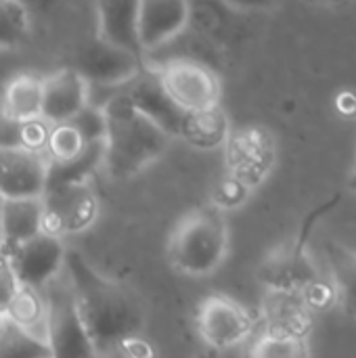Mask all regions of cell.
Segmentation results:
<instances>
[{
	"label": "cell",
	"mask_w": 356,
	"mask_h": 358,
	"mask_svg": "<svg viewBox=\"0 0 356 358\" xmlns=\"http://www.w3.org/2000/svg\"><path fill=\"white\" fill-rule=\"evenodd\" d=\"M65 271L97 357H107L120 338L143 331L145 310L130 287L99 273L80 252L69 248Z\"/></svg>",
	"instance_id": "6da1fadb"
},
{
	"label": "cell",
	"mask_w": 356,
	"mask_h": 358,
	"mask_svg": "<svg viewBox=\"0 0 356 358\" xmlns=\"http://www.w3.org/2000/svg\"><path fill=\"white\" fill-rule=\"evenodd\" d=\"M0 248H2V216H0Z\"/></svg>",
	"instance_id": "8d00e7d4"
},
{
	"label": "cell",
	"mask_w": 356,
	"mask_h": 358,
	"mask_svg": "<svg viewBox=\"0 0 356 358\" xmlns=\"http://www.w3.org/2000/svg\"><path fill=\"white\" fill-rule=\"evenodd\" d=\"M231 120L220 105L189 111L183 117L178 141L199 149V151H216L222 149L231 134Z\"/></svg>",
	"instance_id": "e0dca14e"
},
{
	"label": "cell",
	"mask_w": 356,
	"mask_h": 358,
	"mask_svg": "<svg viewBox=\"0 0 356 358\" xmlns=\"http://www.w3.org/2000/svg\"><path fill=\"white\" fill-rule=\"evenodd\" d=\"M105 159L103 172L113 180H130L153 166L172 145V136L141 113L126 88L115 92L105 105Z\"/></svg>",
	"instance_id": "7a4b0ae2"
},
{
	"label": "cell",
	"mask_w": 356,
	"mask_h": 358,
	"mask_svg": "<svg viewBox=\"0 0 356 358\" xmlns=\"http://www.w3.org/2000/svg\"><path fill=\"white\" fill-rule=\"evenodd\" d=\"M262 331L308 340L313 329V308L300 289L266 287L260 304Z\"/></svg>",
	"instance_id": "7c38bea8"
},
{
	"label": "cell",
	"mask_w": 356,
	"mask_h": 358,
	"mask_svg": "<svg viewBox=\"0 0 356 358\" xmlns=\"http://www.w3.org/2000/svg\"><path fill=\"white\" fill-rule=\"evenodd\" d=\"M151 71L155 73L157 82L172 99V103L185 113L220 105L222 82L218 73L204 61L176 57L164 61Z\"/></svg>",
	"instance_id": "8992f818"
},
{
	"label": "cell",
	"mask_w": 356,
	"mask_h": 358,
	"mask_svg": "<svg viewBox=\"0 0 356 358\" xmlns=\"http://www.w3.org/2000/svg\"><path fill=\"white\" fill-rule=\"evenodd\" d=\"M315 2L325 4V6H340V4H346V2H350V0H315Z\"/></svg>",
	"instance_id": "d590c367"
},
{
	"label": "cell",
	"mask_w": 356,
	"mask_h": 358,
	"mask_svg": "<svg viewBox=\"0 0 356 358\" xmlns=\"http://www.w3.org/2000/svg\"><path fill=\"white\" fill-rule=\"evenodd\" d=\"M76 69L92 88H124L138 78L147 65L141 52L126 50L94 36L80 52Z\"/></svg>",
	"instance_id": "9c48e42d"
},
{
	"label": "cell",
	"mask_w": 356,
	"mask_h": 358,
	"mask_svg": "<svg viewBox=\"0 0 356 358\" xmlns=\"http://www.w3.org/2000/svg\"><path fill=\"white\" fill-rule=\"evenodd\" d=\"M86 141L71 122H57L50 128L46 143V157L50 164H63L78 157L86 149Z\"/></svg>",
	"instance_id": "d4e9b609"
},
{
	"label": "cell",
	"mask_w": 356,
	"mask_h": 358,
	"mask_svg": "<svg viewBox=\"0 0 356 358\" xmlns=\"http://www.w3.org/2000/svg\"><path fill=\"white\" fill-rule=\"evenodd\" d=\"M227 8L237 13H260L271 10L281 4V0H220Z\"/></svg>",
	"instance_id": "d6a6232c"
},
{
	"label": "cell",
	"mask_w": 356,
	"mask_h": 358,
	"mask_svg": "<svg viewBox=\"0 0 356 358\" xmlns=\"http://www.w3.org/2000/svg\"><path fill=\"white\" fill-rule=\"evenodd\" d=\"M126 92H128L132 105L141 113H145L149 120H153L157 126H162L174 141H178L185 111L172 103V99L166 94V90L162 88V84L157 82V78L151 69H145L138 78H134L126 86Z\"/></svg>",
	"instance_id": "9a60e30c"
},
{
	"label": "cell",
	"mask_w": 356,
	"mask_h": 358,
	"mask_svg": "<svg viewBox=\"0 0 356 358\" xmlns=\"http://www.w3.org/2000/svg\"><path fill=\"white\" fill-rule=\"evenodd\" d=\"M4 250V248H2ZM17 273L19 283L31 287H44L52 277H57L65 264V239L40 231L38 235L17 243L6 250Z\"/></svg>",
	"instance_id": "30bf717a"
},
{
	"label": "cell",
	"mask_w": 356,
	"mask_h": 358,
	"mask_svg": "<svg viewBox=\"0 0 356 358\" xmlns=\"http://www.w3.org/2000/svg\"><path fill=\"white\" fill-rule=\"evenodd\" d=\"M155 355V346L143 336V331L138 334H130L120 338L111 350L107 352V357H126V358H147Z\"/></svg>",
	"instance_id": "4dcf8cb0"
},
{
	"label": "cell",
	"mask_w": 356,
	"mask_h": 358,
	"mask_svg": "<svg viewBox=\"0 0 356 358\" xmlns=\"http://www.w3.org/2000/svg\"><path fill=\"white\" fill-rule=\"evenodd\" d=\"M338 109L344 113V115H355L356 113V94L346 90L338 96Z\"/></svg>",
	"instance_id": "e575fe53"
},
{
	"label": "cell",
	"mask_w": 356,
	"mask_h": 358,
	"mask_svg": "<svg viewBox=\"0 0 356 358\" xmlns=\"http://www.w3.org/2000/svg\"><path fill=\"white\" fill-rule=\"evenodd\" d=\"M308 340L300 338H287V336H277V334H266L262 331L260 338L254 342L250 355L256 358H300L308 357Z\"/></svg>",
	"instance_id": "4316f807"
},
{
	"label": "cell",
	"mask_w": 356,
	"mask_h": 358,
	"mask_svg": "<svg viewBox=\"0 0 356 358\" xmlns=\"http://www.w3.org/2000/svg\"><path fill=\"white\" fill-rule=\"evenodd\" d=\"M4 310L8 323L48 344V304L44 289L21 283L13 298L6 302Z\"/></svg>",
	"instance_id": "ffe728a7"
},
{
	"label": "cell",
	"mask_w": 356,
	"mask_h": 358,
	"mask_svg": "<svg viewBox=\"0 0 356 358\" xmlns=\"http://www.w3.org/2000/svg\"><path fill=\"white\" fill-rule=\"evenodd\" d=\"M101 216V201L88 182L46 187L42 193V231L59 239L86 233Z\"/></svg>",
	"instance_id": "5b68a950"
},
{
	"label": "cell",
	"mask_w": 356,
	"mask_h": 358,
	"mask_svg": "<svg viewBox=\"0 0 356 358\" xmlns=\"http://www.w3.org/2000/svg\"><path fill=\"white\" fill-rule=\"evenodd\" d=\"M266 287H285L302 289L319 277L315 262L308 258L304 248H283L277 254L269 256L260 275Z\"/></svg>",
	"instance_id": "d6986e66"
},
{
	"label": "cell",
	"mask_w": 356,
	"mask_h": 358,
	"mask_svg": "<svg viewBox=\"0 0 356 358\" xmlns=\"http://www.w3.org/2000/svg\"><path fill=\"white\" fill-rule=\"evenodd\" d=\"M97 36L132 52L138 44V0H94Z\"/></svg>",
	"instance_id": "2e32d148"
},
{
	"label": "cell",
	"mask_w": 356,
	"mask_h": 358,
	"mask_svg": "<svg viewBox=\"0 0 356 358\" xmlns=\"http://www.w3.org/2000/svg\"><path fill=\"white\" fill-rule=\"evenodd\" d=\"M19 279H17V273L13 268V262H10V256L6 250L0 248V304L6 306V302L13 298V294L17 292L19 287Z\"/></svg>",
	"instance_id": "1f68e13d"
},
{
	"label": "cell",
	"mask_w": 356,
	"mask_h": 358,
	"mask_svg": "<svg viewBox=\"0 0 356 358\" xmlns=\"http://www.w3.org/2000/svg\"><path fill=\"white\" fill-rule=\"evenodd\" d=\"M67 122H71L80 134L84 136L86 143H99L105 141V130H107V120H105V111L99 105L86 103L84 107H80Z\"/></svg>",
	"instance_id": "83f0119b"
},
{
	"label": "cell",
	"mask_w": 356,
	"mask_h": 358,
	"mask_svg": "<svg viewBox=\"0 0 356 358\" xmlns=\"http://www.w3.org/2000/svg\"><path fill=\"white\" fill-rule=\"evenodd\" d=\"M88 103V82L76 67H59L42 76V115L50 122H67Z\"/></svg>",
	"instance_id": "5bb4252c"
},
{
	"label": "cell",
	"mask_w": 356,
	"mask_h": 358,
	"mask_svg": "<svg viewBox=\"0 0 356 358\" xmlns=\"http://www.w3.org/2000/svg\"><path fill=\"white\" fill-rule=\"evenodd\" d=\"M0 107L17 122L42 115V76L34 71L13 76L2 90Z\"/></svg>",
	"instance_id": "44dd1931"
},
{
	"label": "cell",
	"mask_w": 356,
	"mask_h": 358,
	"mask_svg": "<svg viewBox=\"0 0 356 358\" xmlns=\"http://www.w3.org/2000/svg\"><path fill=\"white\" fill-rule=\"evenodd\" d=\"M327 266L329 281L336 289V300L356 319V252L342 245H329Z\"/></svg>",
	"instance_id": "7402d4cb"
},
{
	"label": "cell",
	"mask_w": 356,
	"mask_h": 358,
	"mask_svg": "<svg viewBox=\"0 0 356 358\" xmlns=\"http://www.w3.org/2000/svg\"><path fill=\"white\" fill-rule=\"evenodd\" d=\"M50 128H52V124L44 115H36V117L19 122V147L27 149V151L44 153Z\"/></svg>",
	"instance_id": "f546056e"
},
{
	"label": "cell",
	"mask_w": 356,
	"mask_h": 358,
	"mask_svg": "<svg viewBox=\"0 0 356 358\" xmlns=\"http://www.w3.org/2000/svg\"><path fill=\"white\" fill-rule=\"evenodd\" d=\"M31 31V17L25 0H0V48L21 46Z\"/></svg>",
	"instance_id": "cb8c5ba5"
},
{
	"label": "cell",
	"mask_w": 356,
	"mask_h": 358,
	"mask_svg": "<svg viewBox=\"0 0 356 358\" xmlns=\"http://www.w3.org/2000/svg\"><path fill=\"white\" fill-rule=\"evenodd\" d=\"M222 151L227 174L239 178L254 191L269 178L277 155L271 132L260 126L231 130Z\"/></svg>",
	"instance_id": "ba28073f"
},
{
	"label": "cell",
	"mask_w": 356,
	"mask_h": 358,
	"mask_svg": "<svg viewBox=\"0 0 356 358\" xmlns=\"http://www.w3.org/2000/svg\"><path fill=\"white\" fill-rule=\"evenodd\" d=\"M229 243L225 212L214 206L193 208L174 224L168 237V262L180 275L204 279L222 266Z\"/></svg>",
	"instance_id": "3957f363"
},
{
	"label": "cell",
	"mask_w": 356,
	"mask_h": 358,
	"mask_svg": "<svg viewBox=\"0 0 356 358\" xmlns=\"http://www.w3.org/2000/svg\"><path fill=\"white\" fill-rule=\"evenodd\" d=\"M191 0H138V44L143 55L176 40L191 23Z\"/></svg>",
	"instance_id": "8fae6325"
},
{
	"label": "cell",
	"mask_w": 356,
	"mask_h": 358,
	"mask_svg": "<svg viewBox=\"0 0 356 358\" xmlns=\"http://www.w3.org/2000/svg\"><path fill=\"white\" fill-rule=\"evenodd\" d=\"M48 157L19 145H0V197L42 195L48 178Z\"/></svg>",
	"instance_id": "4fadbf2b"
},
{
	"label": "cell",
	"mask_w": 356,
	"mask_h": 358,
	"mask_svg": "<svg viewBox=\"0 0 356 358\" xmlns=\"http://www.w3.org/2000/svg\"><path fill=\"white\" fill-rule=\"evenodd\" d=\"M0 145H19V122L0 107Z\"/></svg>",
	"instance_id": "836d02e7"
},
{
	"label": "cell",
	"mask_w": 356,
	"mask_h": 358,
	"mask_svg": "<svg viewBox=\"0 0 356 358\" xmlns=\"http://www.w3.org/2000/svg\"><path fill=\"white\" fill-rule=\"evenodd\" d=\"M48 304V346L52 357H97L90 336L86 331L82 313L76 302V294L65 271V264L57 277L44 287Z\"/></svg>",
	"instance_id": "277c9868"
},
{
	"label": "cell",
	"mask_w": 356,
	"mask_h": 358,
	"mask_svg": "<svg viewBox=\"0 0 356 358\" xmlns=\"http://www.w3.org/2000/svg\"><path fill=\"white\" fill-rule=\"evenodd\" d=\"M105 159V141L88 143L86 149L63 164H48V178L46 187L55 185H69V182H88L97 172L103 170Z\"/></svg>",
	"instance_id": "603a6c76"
},
{
	"label": "cell",
	"mask_w": 356,
	"mask_h": 358,
	"mask_svg": "<svg viewBox=\"0 0 356 358\" xmlns=\"http://www.w3.org/2000/svg\"><path fill=\"white\" fill-rule=\"evenodd\" d=\"M256 325V317L225 294L204 298L195 317L197 336L212 350H231L245 344L254 336Z\"/></svg>",
	"instance_id": "52a82bcc"
},
{
	"label": "cell",
	"mask_w": 356,
	"mask_h": 358,
	"mask_svg": "<svg viewBox=\"0 0 356 358\" xmlns=\"http://www.w3.org/2000/svg\"><path fill=\"white\" fill-rule=\"evenodd\" d=\"M0 357L36 358L52 357V355L48 344H44L42 340L29 336L27 331L6 321L0 329Z\"/></svg>",
	"instance_id": "484cf974"
},
{
	"label": "cell",
	"mask_w": 356,
	"mask_h": 358,
	"mask_svg": "<svg viewBox=\"0 0 356 358\" xmlns=\"http://www.w3.org/2000/svg\"><path fill=\"white\" fill-rule=\"evenodd\" d=\"M0 216L2 248L10 250L42 231V195L0 197Z\"/></svg>",
	"instance_id": "ac0fdd59"
},
{
	"label": "cell",
	"mask_w": 356,
	"mask_h": 358,
	"mask_svg": "<svg viewBox=\"0 0 356 358\" xmlns=\"http://www.w3.org/2000/svg\"><path fill=\"white\" fill-rule=\"evenodd\" d=\"M252 187H248L245 182H241L239 178L227 174L216 187H214V193H212V206L222 210V212H229V210H237L241 208L250 195H252Z\"/></svg>",
	"instance_id": "f1b7e54d"
}]
</instances>
